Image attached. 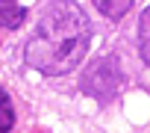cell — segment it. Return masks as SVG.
<instances>
[{
  "label": "cell",
  "instance_id": "obj_1",
  "mask_svg": "<svg viewBox=\"0 0 150 133\" xmlns=\"http://www.w3.org/2000/svg\"><path fill=\"white\" fill-rule=\"evenodd\" d=\"M91 50V21L74 0H50L44 6L35 33L24 44V59L30 68L62 77L74 68Z\"/></svg>",
  "mask_w": 150,
  "mask_h": 133
},
{
  "label": "cell",
  "instance_id": "obj_2",
  "mask_svg": "<svg viewBox=\"0 0 150 133\" xmlns=\"http://www.w3.org/2000/svg\"><path fill=\"white\" fill-rule=\"evenodd\" d=\"M124 83V74H121V65H118V56H100L91 68L83 74V92L97 98V101H109L118 95Z\"/></svg>",
  "mask_w": 150,
  "mask_h": 133
},
{
  "label": "cell",
  "instance_id": "obj_3",
  "mask_svg": "<svg viewBox=\"0 0 150 133\" xmlns=\"http://www.w3.org/2000/svg\"><path fill=\"white\" fill-rule=\"evenodd\" d=\"M27 18V9L18 6V0H0V27L3 30H18Z\"/></svg>",
  "mask_w": 150,
  "mask_h": 133
},
{
  "label": "cell",
  "instance_id": "obj_4",
  "mask_svg": "<svg viewBox=\"0 0 150 133\" xmlns=\"http://www.w3.org/2000/svg\"><path fill=\"white\" fill-rule=\"evenodd\" d=\"M91 3H94V6H97V12H103L106 18L121 21V18L132 9V3H135V0H91Z\"/></svg>",
  "mask_w": 150,
  "mask_h": 133
},
{
  "label": "cell",
  "instance_id": "obj_5",
  "mask_svg": "<svg viewBox=\"0 0 150 133\" xmlns=\"http://www.w3.org/2000/svg\"><path fill=\"white\" fill-rule=\"evenodd\" d=\"M138 53H141V59L150 65V6L141 12V18H138Z\"/></svg>",
  "mask_w": 150,
  "mask_h": 133
},
{
  "label": "cell",
  "instance_id": "obj_6",
  "mask_svg": "<svg viewBox=\"0 0 150 133\" xmlns=\"http://www.w3.org/2000/svg\"><path fill=\"white\" fill-rule=\"evenodd\" d=\"M15 127V107L6 95V89L0 86V133H9Z\"/></svg>",
  "mask_w": 150,
  "mask_h": 133
}]
</instances>
